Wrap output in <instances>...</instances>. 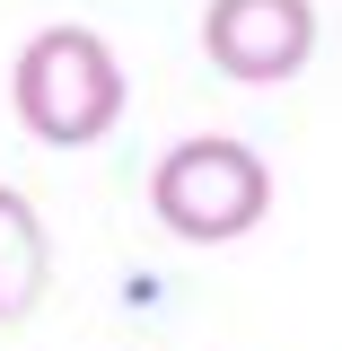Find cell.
Instances as JSON below:
<instances>
[{
	"mask_svg": "<svg viewBox=\"0 0 342 351\" xmlns=\"http://www.w3.org/2000/svg\"><path fill=\"white\" fill-rule=\"evenodd\" d=\"M44 272H53V246H44L36 202L18 184H0V325H18L44 299Z\"/></svg>",
	"mask_w": 342,
	"mask_h": 351,
	"instance_id": "277c9868",
	"label": "cell"
},
{
	"mask_svg": "<svg viewBox=\"0 0 342 351\" xmlns=\"http://www.w3.org/2000/svg\"><path fill=\"white\" fill-rule=\"evenodd\" d=\"M202 53L237 88H281L316 62V0H211Z\"/></svg>",
	"mask_w": 342,
	"mask_h": 351,
	"instance_id": "3957f363",
	"label": "cell"
},
{
	"mask_svg": "<svg viewBox=\"0 0 342 351\" xmlns=\"http://www.w3.org/2000/svg\"><path fill=\"white\" fill-rule=\"evenodd\" d=\"M263 211H272V167L228 132H193L149 167V219L175 246H237L246 228H263Z\"/></svg>",
	"mask_w": 342,
	"mask_h": 351,
	"instance_id": "7a4b0ae2",
	"label": "cell"
},
{
	"mask_svg": "<svg viewBox=\"0 0 342 351\" xmlns=\"http://www.w3.org/2000/svg\"><path fill=\"white\" fill-rule=\"evenodd\" d=\"M9 106H18L27 141H44V149H97L123 123L132 80L97 27H36L9 62Z\"/></svg>",
	"mask_w": 342,
	"mask_h": 351,
	"instance_id": "6da1fadb",
	"label": "cell"
}]
</instances>
